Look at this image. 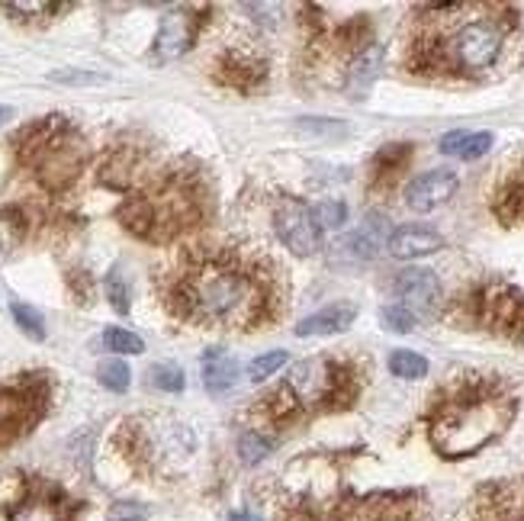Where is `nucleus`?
<instances>
[{"mask_svg":"<svg viewBox=\"0 0 524 521\" xmlns=\"http://www.w3.org/2000/svg\"><path fill=\"white\" fill-rule=\"evenodd\" d=\"M277 265L239 248H206L174 274L168 287L170 312L184 322L225 332H252L280 312Z\"/></svg>","mask_w":524,"mask_h":521,"instance_id":"nucleus-1","label":"nucleus"},{"mask_svg":"<svg viewBox=\"0 0 524 521\" xmlns=\"http://www.w3.org/2000/svg\"><path fill=\"white\" fill-rule=\"evenodd\" d=\"M418 14L406 65L435 81H467L496 68L518 26L509 4H428Z\"/></svg>","mask_w":524,"mask_h":521,"instance_id":"nucleus-2","label":"nucleus"},{"mask_svg":"<svg viewBox=\"0 0 524 521\" xmlns=\"http://www.w3.org/2000/svg\"><path fill=\"white\" fill-rule=\"evenodd\" d=\"M518 415V393L498 373H460L428 406V438L441 457H470Z\"/></svg>","mask_w":524,"mask_h":521,"instance_id":"nucleus-3","label":"nucleus"},{"mask_svg":"<svg viewBox=\"0 0 524 521\" xmlns=\"http://www.w3.org/2000/svg\"><path fill=\"white\" fill-rule=\"evenodd\" d=\"M361 393V370L344 358H306L290 370L283 386L264 396L273 422H293L306 412L347 409Z\"/></svg>","mask_w":524,"mask_h":521,"instance_id":"nucleus-4","label":"nucleus"},{"mask_svg":"<svg viewBox=\"0 0 524 521\" xmlns=\"http://www.w3.org/2000/svg\"><path fill=\"white\" fill-rule=\"evenodd\" d=\"M203 197L190 177L174 174L139 190L119 206V223L145 242H170L200 223Z\"/></svg>","mask_w":524,"mask_h":521,"instance_id":"nucleus-5","label":"nucleus"},{"mask_svg":"<svg viewBox=\"0 0 524 521\" xmlns=\"http://www.w3.org/2000/svg\"><path fill=\"white\" fill-rule=\"evenodd\" d=\"M16 155L23 164L36 171L39 183L52 193H62L81 177L84 171V139L65 116H46V120L33 122L14 139Z\"/></svg>","mask_w":524,"mask_h":521,"instance_id":"nucleus-6","label":"nucleus"},{"mask_svg":"<svg viewBox=\"0 0 524 521\" xmlns=\"http://www.w3.org/2000/svg\"><path fill=\"white\" fill-rule=\"evenodd\" d=\"M454 312L463 325L509 341H524V293L505 280H483L460 293Z\"/></svg>","mask_w":524,"mask_h":521,"instance_id":"nucleus-7","label":"nucleus"},{"mask_svg":"<svg viewBox=\"0 0 524 521\" xmlns=\"http://www.w3.org/2000/svg\"><path fill=\"white\" fill-rule=\"evenodd\" d=\"M46 383L42 380H20V383L0 386V447H7L23 432H29L46 409Z\"/></svg>","mask_w":524,"mask_h":521,"instance_id":"nucleus-8","label":"nucleus"},{"mask_svg":"<svg viewBox=\"0 0 524 521\" xmlns=\"http://www.w3.org/2000/svg\"><path fill=\"white\" fill-rule=\"evenodd\" d=\"M273 225L277 235L293 255H315L322 248V225L315 223V213L306 203L293 197H280L277 210H273Z\"/></svg>","mask_w":524,"mask_h":521,"instance_id":"nucleus-9","label":"nucleus"},{"mask_svg":"<svg viewBox=\"0 0 524 521\" xmlns=\"http://www.w3.org/2000/svg\"><path fill=\"white\" fill-rule=\"evenodd\" d=\"M200 23H203V16H197V10L190 7L170 10L161 20V26H158L155 46H151V55H149L151 65H164V61L180 58V55L197 42Z\"/></svg>","mask_w":524,"mask_h":521,"instance_id":"nucleus-10","label":"nucleus"},{"mask_svg":"<svg viewBox=\"0 0 524 521\" xmlns=\"http://www.w3.org/2000/svg\"><path fill=\"white\" fill-rule=\"evenodd\" d=\"M477 521H524V476L489 483L473 499Z\"/></svg>","mask_w":524,"mask_h":521,"instance_id":"nucleus-11","label":"nucleus"},{"mask_svg":"<svg viewBox=\"0 0 524 521\" xmlns=\"http://www.w3.org/2000/svg\"><path fill=\"white\" fill-rule=\"evenodd\" d=\"M422 512L418 493H370L347 508L344 521H416Z\"/></svg>","mask_w":524,"mask_h":521,"instance_id":"nucleus-12","label":"nucleus"},{"mask_svg":"<svg viewBox=\"0 0 524 521\" xmlns=\"http://www.w3.org/2000/svg\"><path fill=\"white\" fill-rule=\"evenodd\" d=\"M457 187H460L457 171H450V168L425 171L422 177H416V181L409 183V190H406V203H409L412 213H431L441 203H447V200L457 193Z\"/></svg>","mask_w":524,"mask_h":521,"instance_id":"nucleus-13","label":"nucleus"},{"mask_svg":"<svg viewBox=\"0 0 524 521\" xmlns=\"http://www.w3.org/2000/svg\"><path fill=\"white\" fill-rule=\"evenodd\" d=\"M393 293L399 297V303L412 312H428L435 309V303L441 299V284H437L435 271L428 267H409L399 271L393 280Z\"/></svg>","mask_w":524,"mask_h":521,"instance_id":"nucleus-14","label":"nucleus"},{"mask_svg":"<svg viewBox=\"0 0 524 521\" xmlns=\"http://www.w3.org/2000/svg\"><path fill=\"white\" fill-rule=\"evenodd\" d=\"M412 164V145L406 142H393L386 149H380L374 155V164H370V187L376 193H389V190L399 183V177L406 174V168Z\"/></svg>","mask_w":524,"mask_h":521,"instance_id":"nucleus-15","label":"nucleus"},{"mask_svg":"<svg viewBox=\"0 0 524 521\" xmlns=\"http://www.w3.org/2000/svg\"><path fill=\"white\" fill-rule=\"evenodd\" d=\"M264 78H267V65L261 58L245 55V52H231V55H225V58L219 61V81H222L225 88L241 90V94L261 88V84H264Z\"/></svg>","mask_w":524,"mask_h":521,"instance_id":"nucleus-16","label":"nucleus"},{"mask_svg":"<svg viewBox=\"0 0 524 521\" xmlns=\"http://www.w3.org/2000/svg\"><path fill=\"white\" fill-rule=\"evenodd\" d=\"M380 65H383V46H380V42H370V46H364L361 52L351 58V65H347V75H344L347 97L361 100V97L367 94L370 88H374L376 75H380Z\"/></svg>","mask_w":524,"mask_h":521,"instance_id":"nucleus-17","label":"nucleus"},{"mask_svg":"<svg viewBox=\"0 0 524 521\" xmlns=\"http://www.w3.org/2000/svg\"><path fill=\"white\" fill-rule=\"evenodd\" d=\"M357 318V309L351 303H332L325 309L306 316L296 325V335L300 339H319V335H341L351 328V322Z\"/></svg>","mask_w":524,"mask_h":521,"instance_id":"nucleus-18","label":"nucleus"},{"mask_svg":"<svg viewBox=\"0 0 524 521\" xmlns=\"http://www.w3.org/2000/svg\"><path fill=\"white\" fill-rule=\"evenodd\" d=\"M492 210L502 223H524V158L511 168V174L498 183Z\"/></svg>","mask_w":524,"mask_h":521,"instance_id":"nucleus-19","label":"nucleus"},{"mask_svg":"<svg viewBox=\"0 0 524 521\" xmlns=\"http://www.w3.org/2000/svg\"><path fill=\"white\" fill-rule=\"evenodd\" d=\"M239 380V364L222 348H210L203 354V386L210 396H225Z\"/></svg>","mask_w":524,"mask_h":521,"instance_id":"nucleus-20","label":"nucleus"},{"mask_svg":"<svg viewBox=\"0 0 524 521\" xmlns=\"http://www.w3.org/2000/svg\"><path fill=\"white\" fill-rule=\"evenodd\" d=\"M386 248L393 257L412 261V257H425L431 255V251L444 248V238L431 229H396L393 235L386 238Z\"/></svg>","mask_w":524,"mask_h":521,"instance_id":"nucleus-21","label":"nucleus"},{"mask_svg":"<svg viewBox=\"0 0 524 521\" xmlns=\"http://www.w3.org/2000/svg\"><path fill=\"white\" fill-rule=\"evenodd\" d=\"M383 245V219H367L364 229H357L354 235H347L338 242V255H344L347 261H370Z\"/></svg>","mask_w":524,"mask_h":521,"instance_id":"nucleus-22","label":"nucleus"},{"mask_svg":"<svg viewBox=\"0 0 524 521\" xmlns=\"http://www.w3.org/2000/svg\"><path fill=\"white\" fill-rule=\"evenodd\" d=\"M492 149V132H447L441 139L444 155L463 158V162H477Z\"/></svg>","mask_w":524,"mask_h":521,"instance_id":"nucleus-23","label":"nucleus"},{"mask_svg":"<svg viewBox=\"0 0 524 521\" xmlns=\"http://www.w3.org/2000/svg\"><path fill=\"white\" fill-rule=\"evenodd\" d=\"M14 521H65L62 502L52 495H29L14 508Z\"/></svg>","mask_w":524,"mask_h":521,"instance_id":"nucleus-24","label":"nucleus"},{"mask_svg":"<svg viewBox=\"0 0 524 521\" xmlns=\"http://www.w3.org/2000/svg\"><path fill=\"white\" fill-rule=\"evenodd\" d=\"M97 380H100V386H107L109 393H126L132 383V370L126 360L107 358V360H100V367H97Z\"/></svg>","mask_w":524,"mask_h":521,"instance_id":"nucleus-25","label":"nucleus"},{"mask_svg":"<svg viewBox=\"0 0 524 521\" xmlns=\"http://www.w3.org/2000/svg\"><path fill=\"white\" fill-rule=\"evenodd\" d=\"M271 451H273L271 434L258 432V428H248V432L239 434V453L245 464H261Z\"/></svg>","mask_w":524,"mask_h":521,"instance_id":"nucleus-26","label":"nucleus"},{"mask_svg":"<svg viewBox=\"0 0 524 521\" xmlns=\"http://www.w3.org/2000/svg\"><path fill=\"white\" fill-rule=\"evenodd\" d=\"M26 235V219L20 210H0V255L14 251Z\"/></svg>","mask_w":524,"mask_h":521,"instance_id":"nucleus-27","label":"nucleus"},{"mask_svg":"<svg viewBox=\"0 0 524 521\" xmlns=\"http://www.w3.org/2000/svg\"><path fill=\"white\" fill-rule=\"evenodd\" d=\"M389 370H393V377L418 380V377L428 373V360L416 351H393L389 354Z\"/></svg>","mask_w":524,"mask_h":521,"instance_id":"nucleus-28","label":"nucleus"},{"mask_svg":"<svg viewBox=\"0 0 524 521\" xmlns=\"http://www.w3.org/2000/svg\"><path fill=\"white\" fill-rule=\"evenodd\" d=\"M10 312H14V322L20 325V332L26 335V339H33V341L46 339V318H42V312H36V306L14 303Z\"/></svg>","mask_w":524,"mask_h":521,"instance_id":"nucleus-29","label":"nucleus"},{"mask_svg":"<svg viewBox=\"0 0 524 521\" xmlns=\"http://www.w3.org/2000/svg\"><path fill=\"white\" fill-rule=\"evenodd\" d=\"M14 16H23V20H36V16H52L68 10V4H46V0H10V4H0Z\"/></svg>","mask_w":524,"mask_h":521,"instance_id":"nucleus-30","label":"nucleus"},{"mask_svg":"<svg viewBox=\"0 0 524 521\" xmlns=\"http://www.w3.org/2000/svg\"><path fill=\"white\" fill-rule=\"evenodd\" d=\"M149 380H151V386H155V390H161V393H180V390H184V383H187L184 370H180L178 364H168V360L151 367Z\"/></svg>","mask_w":524,"mask_h":521,"instance_id":"nucleus-31","label":"nucleus"},{"mask_svg":"<svg viewBox=\"0 0 524 521\" xmlns=\"http://www.w3.org/2000/svg\"><path fill=\"white\" fill-rule=\"evenodd\" d=\"M103 345L116 354H142L145 351V341L139 335L126 332V328H107L103 332Z\"/></svg>","mask_w":524,"mask_h":521,"instance_id":"nucleus-32","label":"nucleus"},{"mask_svg":"<svg viewBox=\"0 0 524 521\" xmlns=\"http://www.w3.org/2000/svg\"><path fill=\"white\" fill-rule=\"evenodd\" d=\"M286 364V351H267L261 354V358H254L252 364H248V380H254V383H261V380L273 377V373L280 370V367Z\"/></svg>","mask_w":524,"mask_h":521,"instance_id":"nucleus-33","label":"nucleus"},{"mask_svg":"<svg viewBox=\"0 0 524 521\" xmlns=\"http://www.w3.org/2000/svg\"><path fill=\"white\" fill-rule=\"evenodd\" d=\"M313 213H315V223H319L322 229H341V225L347 223L344 200H325V203H319Z\"/></svg>","mask_w":524,"mask_h":521,"instance_id":"nucleus-34","label":"nucleus"},{"mask_svg":"<svg viewBox=\"0 0 524 521\" xmlns=\"http://www.w3.org/2000/svg\"><path fill=\"white\" fill-rule=\"evenodd\" d=\"M48 81L87 88V84H107V75H97V71H81V68H62V71H52V75H48Z\"/></svg>","mask_w":524,"mask_h":521,"instance_id":"nucleus-35","label":"nucleus"},{"mask_svg":"<svg viewBox=\"0 0 524 521\" xmlns=\"http://www.w3.org/2000/svg\"><path fill=\"white\" fill-rule=\"evenodd\" d=\"M383 325H386L389 332H412V328H416V312L406 309L402 303L386 306V309H383Z\"/></svg>","mask_w":524,"mask_h":521,"instance_id":"nucleus-36","label":"nucleus"},{"mask_svg":"<svg viewBox=\"0 0 524 521\" xmlns=\"http://www.w3.org/2000/svg\"><path fill=\"white\" fill-rule=\"evenodd\" d=\"M107 297H109V306H113L119 316L129 312V290H126V280L119 271H109L107 277Z\"/></svg>","mask_w":524,"mask_h":521,"instance_id":"nucleus-37","label":"nucleus"},{"mask_svg":"<svg viewBox=\"0 0 524 521\" xmlns=\"http://www.w3.org/2000/svg\"><path fill=\"white\" fill-rule=\"evenodd\" d=\"M145 518H149V512L139 502H116L109 508V521H145Z\"/></svg>","mask_w":524,"mask_h":521,"instance_id":"nucleus-38","label":"nucleus"},{"mask_svg":"<svg viewBox=\"0 0 524 521\" xmlns=\"http://www.w3.org/2000/svg\"><path fill=\"white\" fill-rule=\"evenodd\" d=\"M303 126L313 129V132H319V136H344V126H338V122H313V120H306Z\"/></svg>","mask_w":524,"mask_h":521,"instance_id":"nucleus-39","label":"nucleus"},{"mask_svg":"<svg viewBox=\"0 0 524 521\" xmlns=\"http://www.w3.org/2000/svg\"><path fill=\"white\" fill-rule=\"evenodd\" d=\"M229 521H261V518H258V515H252V512H231Z\"/></svg>","mask_w":524,"mask_h":521,"instance_id":"nucleus-40","label":"nucleus"},{"mask_svg":"<svg viewBox=\"0 0 524 521\" xmlns=\"http://www.w3.org/2000/svg\"><path fill=\"white\" fill-rule=\"evenodd\" d=\"M14 107H0V126H7L10 120H14Z\"/></svg>","mask_w":524,"mask_h":521,"instance_id":"nucleus-41","label":"nucleus"}]
</instances>
